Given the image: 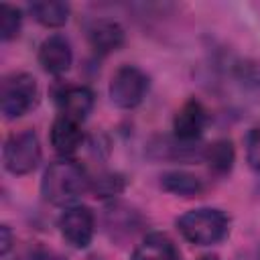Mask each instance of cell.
Instances as JSON below:
<instances>
[{"label": "cell", "mask_w": 260, "mask_h": 260, "mask_svg": "<svg viewBox=\"0 0 260 260\" xmlns=\"http://www.w3.org/2000/svg\"><path fill=\"white\" fill-rule=\"evenodd\" d=\"M205 124H207V110L203 108L201 102L189 100L175 114L173 130H175V136L179 142L189 144V142H195L203 134Z\"/></svg>", "instance_id": "7"}, {"label": "cell", "mask_w": 260, "mask_h": 260, "mask_svg": "<svg viewBox=\"0 0 260 260\" xmlns=\"http://www.w3.org/2000/svg\"><path fill=\"white\" fill-rule=\"evenodd\" d=\"M246 158L254 171H260V128H252L246 136Z\"/></svg>", "instance_id": "18"}, {"label": "cell", "mask_w": 260, "mask_h": 260, "mask_svg": "<svg viewBox=\"0 0 260 260\" xmlns=\"http://www.w3.org/2000/svg\"><path fill=\"white\" fill-rule=\"evenodd\" d=\"M16 260H63V258L57 256L55 252H49V250H43V248H35V250L24 252V254L18 256Z\"/></svg>", "instance_id": "19"}, {"label": "cell", "mask_w": 260, "mask_h": 260, "mask_svg": "<svg viewBox=\"0 0 260 260\" xmlns=\"http://www.w3.org/2000/svg\"><path fill=\"white\" fill-rule=\"evenodd\" d=\"M248 260H260V250H256V252H254V254H252Z\"/></svg>", "instance_id": "21"}, {"label": "cell", "mask_w": 260, "mask_h": 260, "mask_svg": "<svg viewBox=\"0 0 260 260\" xmlns=\"http://www.w3.org/2000/svg\"><path fill=\"white\" fill-rule=\"evenodd\" d=\"M4 167L12 175H28L41 162V144L32 130L12 134L2 150Z\"/></svg>", "instance_id": "4"}, {"label": "cell", "mask_w": 260, "mask_h": 260, "mask_svg": "<svg viewBox=\"0 0 260 260\" xmlns=\"http://www.w3.org/2000/svg\"><path fill=\"white\" fill-rule=\"evenodd\" d=\"M61 116H67L75 122H83L93 108V91L85 85H69L57 95Z\"/></svg>", "instance_id": "9"}, {"label": "cell", "mask_w": 260, "mask_h": 260, "mask_svg": "<svg viewBox=\"0 0 260 260\" xmlns=\"http://www.w3.org/2000/svg\"><path fill=\"white\" fill-rule=\"evenodd\" d=\"M132 260H179V252L169 236L148 234L136 246Z\"/></svg>", "instance_id": "12"}, {"label": "cell", "mask_w": 260, "mask_h": 260, "mask_svg": "<svg viewBox=\"0 0 260 260\" xmlns=\"http://www.w3.org/2000/svg\"><path fill=\"white\" fill-rule=\"evenodd\" d=\"M59 230H61V236L73 248H87L93 238V230H95L91 209L83 205L67 207L59 217Z\"/></svg>", "instance_id": "6"}, {"label": "cell", "mask_w": 260, "mask_h": 260, "mask_svg": "<svg viewBox=\"0 0 260 260\" xmlns=\"http://www.w3.org/2000/svg\"><path fill=\"white\" fill-rule=\"evenodd\" d=\"M89 183L91 179L77 162L63 158L45 171L41 191L43 197L53 205H71L89 189Z\"/></svg>", "instance_id": "1"}, {"label": "cell", "mask_w": 260, "mask_h": 260, "mask_svg": "<svg viewBox=\"0 0 260 260\" xmlns=\"http://www.w3.org/2000/svg\"><path fill=\"white\" fill-rule=\"evenodd\" d=\"M89 189H93L95 197H114L124 189V179L120 175L106 173V175H100L98 179H93L89 183Z\"/></svg>", "instance_id": "17"}, {"label": "cell", "mask_w": 260, "mask_h": 260, "mask_svg": "<svg viewBox=\"0 0 260 260\" xmlns=\"http://www.w3.org/2000/svg\"><path fill=\"white\" fill-rule=\"evenodd\" d=\"M203 156L215 173H228L234 165V146L230 140H215L209 146H205Z\"/></svg>", "instance_id": "15"}, {"label": "cell", "mask_w": 260, "mask_h": 260, "mask_svg": "<svg viewBox=\"0 0 260 260\" xmlns=\"http://www.w3.org/2000/svg\"><path fill=\"white\" fill-rule=\"evenodd\" d=\"M71 61H73V53H71V45L65 37L51 35L41 43L39 63L47 73L61 75L71 67Z\"/></svg>", "instance_id": "8"}, {"label": "cell", "mask_w": 260, "mask_h": 260, "mask_svg": "<svg viewBox=\"0 0 260 260\" xmlns=\"http://www.w3.org/2000/svg\"><path fill=\"white\" fill-rule=\"evenodd\" d=\"M160 185L165 191L181 197H197L203 193V183L199 177L187 171H171L160 177Z\"/></svg>", "instance_id": "13"}, {"label": "cell", "mask_w": 260, "mask_h": 260, "mask_svg": "<svg viewBox=\"0 0 260 260\" xmlns=\"http://www.w3.org/2000/svg\"><path fill=\"white\" fill-rule=\"evenodd\" d=\"M30 12L37 22H41L47 28H57L63 26L69 20V4L59 2V0H43V2H32Z\"/></svg>", "instance_id": "14"}, {"label": "cell", "mask_w": 260, "mask_h": 260, "mask_svg": "<svg viewBox=\"0 0 260 260\" xmlns=\"http://www.w3.org/2000/svg\"><path fill=\"white\" fill-rule=\"evenodd\" d=\"M148 89V77L134 65L120 67L110 81V100L114 106L130 110L136 108Z\"/></svg>", "instance_id": "5"}, {"label": "cell", "mask_w": 260, "mask_h": 260, "mask_svg": "<svg viewBox=\"0 0 260 260\" xmlns=\"http://www.w3.org/2000/svg\"><path fill=\"white\" fill-rule=\"evenodd\" d=\"M20 22H22L20 10H16L10 4L0 6V37H2V41L14 39L20 30Z\"/></svg>", "instance_id": "16"}, {"label": "cell", "mask_w": 260, "mask_h": 260, "mask_svg": "<svg viewBox=\"0 0 260 260\" xmlns=\"http://www.w3.org/2000/svg\"><path fill=\"white\" fill-rule=\"evenodd\" d=\"M201 260H217V256H203Z\"/></svg>", "instance_id": "22"}, {"label": "cell", "mask_w": 260, "mask_h": 260, "mask_svg": "<svg viewBox=\"0 0 260 260\" xmlns=\"http://www.w3.org/2000/svg\"><path fill=\"white\" fill-rule=\"evenodd\" d=\"M177 228L187 242L197 246H211L228 236L230 219L221 209L199 207L183 213L177 219Z\"/></svg>", "instance_id": "2"}, {"label": "cell", "mask_w": 260, "mask_h": 260, "mask_svg": "<svg viewBox=\"0 0 260 260\" xmlns=\"http://www.w3.org/2000/svg\"><path fill=\"white\" fill-rule=\"evenodd\" d=\"M87 41L95 53L108 55L122 47L124 28L114 20H93L87 28Z\"/></svg>", "instance_id": "10"}, {"label": "cell", "mask_w": 260, "mask_h": 260, "mask_svg": "<svg viewBox=\"0 0 260 260\" xmlns=\"http://www.w3.org/2000/svg\"><path fill=\"white\" fill-rule=\"evenodd\" d=\"M83 140V134H81V128H79V122L67 118V116H57L53 126H51V144L53 148L61 154V156H71L79 144Z\"/></svg>", "instance_id": "11"}, {"label": "cell", "mask_w": 260, "mask_h": 260, "mask_svg": "<svg viewBox=\"0 0 260 260\" xmlns=\"http://www.w3.org/2000/svg\"><path fill=\"white\" fill-rule=\"evenodd\" d=\"M37 100H39V85L32 75L12 73L2 81L0 110L8 120L24 116L28 110L35 108Z\"/></svg>", "instance_id": "3"}, {"label": "cell", "mask_w": 260, "mask_h": 260, "mask_svg": "<svg viewBox=\"0 0 260 260\" xmlns=\"http://www.w3.org/2000/svg\"><path fill=\"white\" fill-rule=\"evenodd\" d=\"M0 236H2V240H0V252H2V256H6L8 254V250H10V246H12V236H10V228L8 225H2V230H0Z\"/></svg>", "instance_id": "20"}]
</instances>
